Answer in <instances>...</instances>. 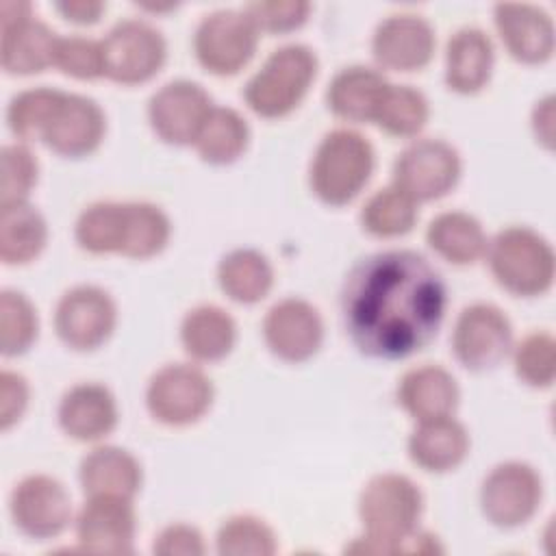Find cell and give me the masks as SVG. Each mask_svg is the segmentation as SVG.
<instances>
[{
	"label": "cell",
	"instance_id": "obj_1",
	"mask_svg": "<svg viewBox=\"0 0 556 556\" xmlns=\"http://www.w3.org/2000/svg\"><path fill=\"white\" fill-rule=\"evenodd\" d=\"M445 306L441 274L413 250H384L356 261L341 289L345 334L369 358L400 361L428 348Z\"/></svg>",
	"mask_w": 556,
	"mask_h": 556
},
{
	"label": "cell",
	"instance_id": "obj_2",
	"mask_svg": "<svg viewBox=\"0 0 556 556\" xmlns=\"http://www.w3.org/2000/svg\"><path fill=\"white\" fill-rule=\"evenodd\" d=\"M424 513L419 486L402 473H378L358 495L365 534L345 545L350 554H402L404 541L417 530Z\"/></svg>",
	"mask_w": 556,
	"mask_h": 556
},
{
	"label": "cell",
	"instance_id": "obj_3",
	"mask_svg": "<svg viewBox=\"0 0 556 556\" xmlns=\"http://www.w3.org/2000/svg\"><path fill=\"white\" fill-rule=\"evenodd\" d=\"M374 167L371 141L352 128H334L321 137L313 152L308 185L324 204L345 206L365 189Z\"/></svg>",
	"mask_w": 556,
	"mask_h": 556
},
{
	"label": "cell",
	"instance_id": "obj_4",
	"mask_svg": "<svg viewBox=\"0 0 556 556\" xmlns=\"http://www.w3.org/2000/svg\"><path fill=\"white\" fill-rule=\"evenodd\" d=\"M319 72V59L304 43H287L274 50L243 87V100L263 119H280L293 113L311 91Z\"/></svg>",
	"mask_w": 556,
	"mask_h": 556
},
{
	"label": "cell",
	"instance_id": "obj_5",
	"mask_svg": "<svg viewBox=\"0 0 556 556\" xmlns=\"http://www.w3.org/2000/svg\"><path fill=\"white\" fill-rule=\"evenodd\" d=\"M486 263L495 282L519 298H536L552 289L556 256L552 243L528 226H508L486 245Z\"/></svg>",
	"mask_w": 556,
	"mask_h": 556
},
{
	"label": "cell",
	"instance_id": "obj_6",
	"mask_svg": "<svg viewBox=\"0 0 556 556\" xmlns=\"http://www.w3.org/2000/svg\"><path fill=\"white\" fill-rule=\"evenodd\" d=\"M211 378L191 363H167L152 374L146 387V408L163 426H191L213 406Z\"/></svg>",
	"mask_w": 556,
	"mask_h": 556
},
{
	"label": "cell",
	"instance_id": "obj_7",
	"mask_svg": "<svg viewBox=\"0 0 556 556\" xmlns=\"http://www.w3.org/2000/svg\"><path fill=\"white\" fill-rule=\"evenodd\" d=\"M167 61L163 33L146 20L117 22L102 39L104 76L117 85L132 87L152 80Z\"/></svg>",
	"mask_w": 556,
	"mask_h": 556
},
{
	"label": "cell",
	"instance_id": "obj_8",
	"mask_svg": "<svg viewBox=\"0 0 556 556\" xmlns=\"http://www.w3.org/2000/svg\"><path fill=\"white\" fill-rule=\"evenodd\" d=\"M261 33L243 9H219L200 20L193 54L213 76L239 74L256 54Z\"/></svg>",
	"mask_w": 556,
	"mask_h": 556
},
{
	"label": "cell",
	"instance_id": "obj_9",
	"mask_svg": "<svg viewBox=\"0 0 556 556\" xmlns=\"http://www.w3.org/2000/svg\"><path fill=\"white\" fill-rule=\"evenodd\" d=\"M463 159L458 150L434 137L415 139L393 163V182L410 200L432 202L447 195L460 180Z\"/></svg>",
	"mask_w": 556,
	"mask_h": 556
},
{
	"label": "cell",
	"instance_id": "obj_10",
	"mask_svg": "<svg viewBox=\"0 0 556 556\" xmlns=\"http://www.w3.org/2000/svg\"><path fill=\"white\" fill-rule=\"evenodd\" d=\"M59 35L22 0L0 7V65L11 76H33L54 65Z\"/></svg>",
	"mask_w": 556,
	"mask_h": 556
},
{
	"label": "cell",
	"instance_id": "obj_11",
	"mask_svg": "<svg viewBox=\"0 0 556 556\" xmlns=\"http://www.w3.org/2000/svg\"><path fill=\"white\" fill-rule=\"evenodd\" d=\"M543 500V480L539 471L521 460L495 465L482 480L480 508L486 521L510 530L528 523Z\"/></svg>",
	"mask_w": 556,
	"mask_h": 556
},
{
	"label": "cell",
	"instance_id": "obj_12",
	"mask_svg": "<svg viewBox=\"0 0 556 556\" xmlns=\"http://www.w3.org/2000/svg\"><path fill=\"white\" fill-rule=\"evenodd\" d=\"M513 350V324L491 302L465 306L452 330V352L469 371L495 369Z\"/></svg>",
	"mask_w": 556,
	"mask_h": 556
},
{
	"label": "cell",
	"instance_id": "obj_13",
	"mask_svg": "<svg viewBox=\"0 0 556 556\" xmlns=\"http://www.w3.org/2000/svg\"><path fill=\"white\" fill-rule=\"evenodd\" d=\"M117 324V306L109 291L96 285L67 289L54 306V332L63 345L76 352H93L104 345Z\"/></svg>",
	"mask_w": 556,
	"mask_h": 556
},
{
	"label": "cell",
	"instance_id": "obj_14",
	"mask_svg": "<svg viewBox=\"0 0 556 556\" xmlns=\"http://www.w3.org/2000/svg\"><path fill=\"white\" fill-rule=\"evenodd\" d=\"M213 111L208 91L187 78L156 89L148 100V122L154 135L169 146H191Z\"/></svg>",
	"mask_w": 556,
	"mask_h": 556
},
{
	"label": "cell",
	"instance_id": "obj_15",
	"mask_svg": "<svg viewBox=\"0 0 556 556\" xmlns=\"http://www.w3.org/2000/svg\"><path fill=\"white\" fill-rule=\"evenodd\" d=\"M9 513L15 528L37 541L59 536L72 521V497L63 482L46 473L22 478L11 491Z\"/></svg>",
	"mask_w": 556,
	"mask_h": 556
},
{
	"label": "cell",
	"instance_id": "obj_16",
	"mask_svg": "<svg viewBox=\"0 0 556 556\" xmlns=\"http://www.w3.org/2000/svg\"><path fill=\"white\" fill-rule=\"evenodd\" d=\"M104 135L106 115L102 106L93 98L61 91L41 132V143L59 156L83 159L102 146Z\"/></svg>",
	"mask_w": 556,
	"mask_h": 556
},
{
	"label": "cell",
	"instance_id": "obj_17",
	"mask_svg": "<svg viewBox=\"0 0 556 556\" xmlns=\"http://www.w3.org/2000/svg\"><path fill=\"white\" fill-rule=\"evenodd\" d=\"M80 549L91 554L124 556L135 549L137 515L132 500L113 495H87L74 519Z\"/></svg>",
	"mask_w": 556,
	"mask_h": 556
},
{
	"label": "cell",
	"instance_id": "obj_18",
	"mask_svg": "<svg viewBox=\"0 0 556 556\" xmlns=\"http://www.w3.org/2000/svg\"><path fill=\"white\" fill-rule=\"evenodd\" d=\"M263 339L276 358L304 363L313 358L324 343L321 315L308 300H278L263 317Z\"/></svg>",
	"mask_w": 556,
	"mask_h": 556
},
{
	"label": "cell",
	"instance_id": "obj_19",
	"mask_svg": "<svg viewBox=\"0 0 556 556\" xmlns=\"http://www.w3.org/2000/svg\"><path fill=\"white\" fill-rule=\"evenodd\" d=\"M437 48L432 24L417 13L387 15L371 35V54L376 63L391 72L424 70Z\"/></svg>",
	"mask_w": 556,
	"mask_h": 556
},
{
	"label": "cell",
	"instance_id": "obj_20",
	"mask_svg": "<svg viewBox=\"0 0 556 556\" xmlns=\"http://www.w3.org/2000/svg\"><path fill=\"white\" fill-rule=\"evenodd\" d=\"M493 22L506 52L517 63L543 65L554 56V22L545 9L528 2H500L493 7Z\"/></svg>",
	"mask_w": 556,
	"mask_h": 556
},
{
	"label": "cell",
	"instance_id": "obj_21",
	"mask_svg": "<svg viewBox=\"0 0 556 556\" xmlns=\"http://www.w3.org/2000/svg\"><path fill=\"white\" fill-rule=\"evenodd\" d=\"M56 419L70 439L96 443L115 430L119 413L109 387L100 382H78L63 393Z\"/></svg>",
	"mask_w": 556,
	"mask_h": 556
},
{
	"label": "cell",
	"instance_id": "obj_22",
	"mask_svg": "<svg viewBox=\"0 0 556 556\" xmlns=\"http://www.w3.org/2000/svg\"><path fill=\"white\" fill-rule=\"evenodd\" d=\"M495 48L478 26L458 28L445 46V85L454 93L473 96L482 91L493 74Z\"/></svg>",
	"mask_w": 556,
	"mask_h": 556
},
{
	"label": "cell",
	"instance_id": "obj_23",
	"mask_svg": "<svg viewBox=\"0 0 556 556\" xmlns=\"http://www.w3.org/2000/svg\"><path fill=\"white\" fill-rule=\"evenodd\" d=\"M389 80L382 72L367 65H350L339 70L326 89L328 111L352 124H367L376 119Z\"/></svg>",
	"mask_w": 556,
	"mask_h": 556
},
{
	"label": "cell",
	"instance_id": "obj_24",
	"mask_svg": "<svg viewBox=\"0 0 556 556\" xmlns=\"http://www.w3.org/2000/svg\"><path fill=\"white\" fill-rule=\"evenodd\" d=\"M460 400L456 378L441 365H419L408 369L397 384V404L415 419H437L454 415Z\"/></svg>",
	"mask_w": 556,
	"mask_h": 556
},
{
	"label": "cell",
	"instance_id": "obj_25",
	"mask_svg": "<svg viewBox=\"0 0 556 556\" xmlns=\"http://www.w3.org/2000/svg\"><path fill=\"white\" fill-rule=\"evenodd\" d=\"M410 460L430 473H445L456 469L469 454L471 441L467 428L450 417H437L417 421V428L408 437Z\"/></svg>",
	"mask_w": 556,
	"mask_h": 556
},
{
	"label": "cell",
	"instance_id": "obj_26",
	"mask_svg": "<svg viewBox=\"0 0 556 556\" xmlns=\"http://www.w3.org/2000/svg\"><path fill=\"white\" fill-rule=\"evenodd\" d=\"M85 495H113L132 500L143 482V469L135 454L117 445H98L78 465Z\"/></svg>",
	"mask_w": 556,
	"mask_h": 556
},
{
	"label": "cell",
	"instance_id": "obj_27",
	"mask_svg": "<svg viewBox=\"0 0 556 556\" xmlns=\"http://www.w3.org/2000/svg\"><path fill=\"white\" fill-rule=\"evenodd\" d=\"M180 343L198 363L226 358L237 343V324L228 311L215 304H200L180 321Z\"/></svg>",
	"mask_w": 556,
	"mask_h": 556
},
{
	"label": "cell",
	"instance_id": "obj_28",
	"mask_svg": "<svg viewBox=\"0 0 556 556\" xmlns=\"http://www.w3.org/2000/svg\"><path fill=\"white\" fill-rule=\"evenodd\" d=\"M426 243L443 261L465 267L484 256L489 239L482 224L471 213L445 211L430 219Z\"/></svg>",
	"mask_w": 556,
	"mask_h": 556
},
{
	"label": "cell",
	"instance_id": "obj_29",
	"mask_svg": "<svg viewBox=\"0 0 556 556\" xmlns=\"http://www.w3.org/2000/svg\"><path fill=\"white\" fill-rule=\"evenodd\" d=\"M48 243V224L28 202L0 206V258L4 265H28Z\"/></svg>",
	"mask_w": 556,
	"mask_h": 556
},
{
	"label": "cell",
	"instance_id": "obj_30",
	"mask_svg": "<svg viewBox=\"0 0 556 556\" xmlns=\"http://www.w3.org/2000/svg\"><path fill=\"white\" fill-rule=\"evenodd\" d=\"M219 289L237 304H256L274 287L269 258L254 248H237L222 256L217 265Z\"/></svg>",
	"mask_w": 556,
	"mask_h": 556
},
{
	"label": "cell",
	"instance_id": "obj_31",
	"mask_svg": "<svg viewBox=\"0 0 556 556\" xmlns=\"http://www.w3.org/2000/svg\"><path fill=\"white\" fill-rule=\"evenodd\" d=\"M250 143L245 117L230 106H213L198 139L193 141L200 159L208 165H230L243 156Z\"/></svg>",
	"mask_w": 556,
	"mask_h": 556
},
{
	"label": "cell",
	"instance_id": "obj_32",
	"mask_svg": "<svg viewBox=\"0 0 556 556\" xmlns=\"http://www.w3.org/2000/svg\"><path fill=\"white\" fill-rule=\"evenodd\" d=\"M417 202L410 200L395 185L371 193L361 208V226L376 239H395L413 230L419 211Z\"/></svg>",
	"mask_w": 556,
	"mask_h": 556
},
{
	"label": "cell",
	"instance_id": "obj_33",
	"mask_svg": "<svg viewBox=\"0 0 556 556\" xmlns=\"http://www.w3.org/2000/svg\"><path fill=\"white\" fill-rule=\"evenodd\" d=\"M124 226L126 202H93L80 211L74 239L89 254H122Z\"/></svg>",
	"mask_w": 556,
	"mask_h": 556
},
{
	"label": "cell",
	"instance_id": "obj_34",
	"mask_svg": "<svg viewBox=\"0 0 556 556\" xmlns=\"http://www.w3.org/2000/svg\"><path fill=\"white\" fill-rule=\"evenodd\" d=\"M172 237L167 213L152 202H126L122 256L146 261L161 254Z\"/></svg>",
	"mask_w": 556,
	"mask_h": 556
},
{
	"label": "cell",
	"instance_id": "obj_35",
	"mask_svg": "<svg viewBox=\"0 0 556 556\" xmlns=\"http://www.w3.org/2000/svg\"><path fill=\"white\" fill-rule=\"evenodd\" d=\"M430 117L428 98L410 85L389 83L374 124L397 139L417 137Z\"/></svg>",
	"mask_w": 556,
	"mask_h": 556
},
{
	"label": "cell",
	"instance_id": "obj_36",
	"mask_svg": "<svg viewBox=\"0 0 556 556\" xmlns=\"http://www.w3.org/2000/svg\"><path fill=\"white\" fill-rule=\"evenodd\" d=\"M39 334L35 304L15 289L0 293V350L4 356H20L33 348Z\"/></svg>",
	"mask_w": 556,
	"mask_h": 556
},
{
	"label": "cell",
	"instance_id": "obj_37",
	"mask_svg": "<svg viewBox=\"0 0 556 556\" xmlns=\"http://www.w3.org/2000/svg\"><path fill=\"white\" fill-rule=\"evenodd\" d=\"M222 556H271L278 549L276 532L254 515L228 517L215 536Z\"/></svg>",
	"mask_w": 556,
	"mask_h": 556
},
{
	"label": "cell",
	"instance_id": "obj_38",
	"mask_svg": "<svg viewBox=\"0 0 556 556\" xmlns=\"http://www.w3.org/2000/svg\"><path fill=\"white\" fill-rule=\"evenodd\" d=\"M513 367L517 378L532 389H549L556 378V341L545 330L526 334L513 345Z\"/></svg>",
	"mask_w": 556,
	"mask_h": 556
},
{
	"label": "cell",
	"instance_id": "obj_39",
	"mask_svg": "<svg viewBox=\"0 0 556 556\" xmlns=\"http://www.w3.org/2000/svg\"><path fill=\"white\" fill-rule=\"evenodd\" d=\"M61 96V89L33 87L11 98L7 109V124L22 141H41L48 117Z\"/></svg>",
	"mask_w": 556,
	"mask_h": 556
},
{
	"label": "cell",
	"instance_id": "obj_40",
	"mask_svg": "<svg viewBox=\"0 0 556 556\" xmlns=\"http://www.w3.org/2000/svg\"><path fill=\"white\" fill-rule=\"evenodd\" d=\"M0 206L28 202V195L39 176V163L35 154L24 143H9L0 152Z\"/></svg>",
	"mask_w": 556,
	"mask_h": 556
},
{
	"label": "cell",
	"instance_id": "obj_41",
	"mask_svg": "<svg viewBox=\"0 0 556 556\" xmlns=\"http://www.w3.org/2000/svg\"><path fill=\"white\" fill-rule=\"evenodd\" d=\"M54 67L76 80H96L104 76L102 41L83 35L59 37L54 50Z\"/></svg>",
	"mask_w": 556,
	"mask_h": 556
},
{
	"label": "cell",
	"instance_id": "obj_42",
	"mask_svg": "<svg viewBox=\"0 0 556 556\" xmlns=\"http://www.w3.org/2000/svg\"><path fill=\"white\" fill-rule=\"evenodd\" d=\"M311 9V2L304 0H256L243 7L258 33L269 35H285L302 28Z\"/></svg>",
	"mask_w": 556,
	"mask_h": 556
},
{
	"label": "cell",
	"instance_id": "obj_43",
	"mask_svg": "<svg viewBox=\"0 0 556 556\" xmlns=\"http://www.w3.org/2000/svg\"><path fill=\"white\" fill-rule=\"evenodd\" d=\"M30 389L22 374L4 369L0 374V428L9 430L15 426L28 408Z\"/></svg>",
	"mask_w": 556,
	"mask_h": 556
},
{
	"label": "cell",
	"instance_id": "obj_44",
	"mask_svg": "<svg viewBox=\"0 0 556 556\" xmlns=\"http://www.w3.org/2000/svg\"><path fill=\"white\" fill-rule=\"evenodd\" d=\"M204 549V536L189 523H172L163 528L152 545V552L159 556H200Z\"/></svg>",
	"mask_w": 556,
	"mask_h": 556
},
{
	"label": "cell",
	"instance_id": "obj_45",
	"mask_svg": "<svg viewBox=\"0 0 556 556\" xmlns=\"http://www.w3.org/2000/svg\"><path fill=\"white\" fill-rule=\"evenodd\" d=\"M54 9L67 22L78 26H89L102 17V13L106 11V4L100 0H63V2H56Z\"/></svg>",
	"mask_w": 556,
	"mask_h": 556
},
{
	"label": "cell",
	"instance_id": "obj_46",
	"mask_svg": "<svg viewBox=\"0 0 556 556\" xmlns=\"http://www.w3.org/2000/svg\"><path fill=\"white\" fill-rule=\"evenodd\" d=\"M532 132L547 150L554 148V96H545L532 111Z\"/></svg>",
	"mask_w": 556,
	"mask_h": 556
}]
</instances>
